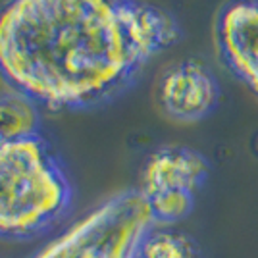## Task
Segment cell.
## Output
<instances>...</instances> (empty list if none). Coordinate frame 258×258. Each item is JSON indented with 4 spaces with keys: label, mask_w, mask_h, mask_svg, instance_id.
<instances>
[{
    "label": "cell",
    "mask_w": 258,
    "mask_h": 258,
    "mask_svg": "<svg viewBox=\"0 0 258 258\" xmlns=\"http://www.w3.org/2000/svg\"><path fill=\"white\" fill-rule=\"evenodd\" d=\"M173 39L162 12L127 0H14L0 14V66L35 102L87 104Z\"/></svg>",
    "instance_id": "6da1fadb"
},
{
    "label": "cell",
    "mask_w": 258,
    "mask_h": 258,
    "mask_svg": "<svg viewBox=\"0 0 258 258\" xmlns=\"http://www.w3.org/2000/svg\"><path fill=\"white\" fill-rule=\"evenodd\" d=\"M72 191L39 135L0 143V237L31 239L66 216Z\"/></svg>",
    "instance_id": "7a4b0ae2"
},
{
    "label": "cell",
    "mask_w": 258,
    "mask_h": 258,
    "mask_svg": "<svg viewBox=\"0 0 258 258\" xmlns=\"http://www.w3.org/2000/svg\"><path fill=\"white\" fill-rule=\"evenodd\" d=\"M154 227L139 191L112 197L33 258H139L145 235Z\"/></svg>",
    "instance_id": "3957f363"
},
{
    "label": "cell",
    "mask_w": 258,
    "mask_h": 258,
    "mask_svg": "<svg viewBox=\"0 0 258 258\" xmlns=\"http://www.w3.org/2000/svg\"><path fill=\"white\" fill-rule=\"evenodd\" d=\"M208 173L206 160L195 151L172 147L152 154L143 173L141 195L154 226H170L193 210L195 191Z\"/></svg>",
    "instance_id": "277c9868"
},
{
    "label": "cell",
    "mask_w": 258,
    "mask_h": 258,
    "mask_svg": "<svg viewBox=\"0 0 258 258\" xmlns=\"http://www.w3.org/2000/svg\"><path fill=\"white\" fill-rule=\"evenodd\" d=\"M218 43L226 64L258 93V0H235L222 10Z\"/></svg>",
    "instance_id": "5b68a950"
},
{
    "label": "cell",
    "mask_w": 258,
    "mask_h": 258,
    "mask_svg": "<svg viewBox=\"0 0 258 258\" xmlns=\"http://www.w3.org/2000/svg\"><path fill=\"white\" fill-rule=\"evenodd\" d=\"M166 112L177 119H199L206 116L218 98L212 76L197 62H183L170 70L160 85Z\"/></svg>",
    "instance_id": "8992f818"
},
{
    "label": "cell",
    "mask_w": 258,
    "mask_h": 258,
    "mask_svg": "<svg viewBox=\"0 0 258 258\" xmlns=\"http://www.w3.org/2000/svg\"><path fill=\"white\" fill-rule=\"evenodd\" d=\"M39 127L37 104L22 91L0 97V143L35 137Z\"/></svg>",
    "instance_id": "52a82bcc"
},
{
    "label": "cell",
    "mask_w": 258,
    "mask_h": 258,
    "mask_svg": "<svg viewBox=\"0 0 258 258\" xmlns=\"http://www.w3.org/2000/svg\"><path fill=\"white\" fill-rule=\"evenodd\" d=\"M199 247L193 239L172 229L152 227L139 247V258H199Z\"/></svg>",
    "instance_id": "ba28073f"
}]
</instances>
